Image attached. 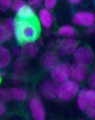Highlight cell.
I'll return each mask as SVG.
<instances>
[{
	"mask_svg": "<svg viewBox=\"0 0 95 120\" xmlns=\"http://www.w3.org/2000/svg\"><path fill=\"white\" fill-rule=\"evenodd\" d=\"M58 34L59 36L66 38H73L77 36V33L75 30L70 25H64L60 27L58 31Z\"/></svg>",
	"mask_w": 95,
	"mask_h": 120,
	"instance_id": "15",
	"label": "cell"
},
{
	"mask_svg": "<svg viewBox=\"0 0 95 120\" xmlns=\"http://www.w3.org/2000/svg\"><path fill=\"white\" fill-rule=\"evenodd\" d=\"M16 20L8 18L0 23V44L9 41L14 34Z\"/></svg>",
	"mask_w": 95,
	"mask_h": 120,
	"instance_id": "5",
	"label": "cell"
},
{
	"mask_svg": "<svg viewBox=\"0 0 95 120\" xmlns=\"http://www.w3.org/2000/svg\"><path fill=\"white\" fill-rule=\"evenodd\" d=\"M5 112V106L4 102L0 101V116H3Z\"/></svg>",
	"mask_w": 95,
	"mask_h": 120,
	"instance_id": "31",
	"label": "cell"
},
{
	"mask_svg": "<svg viewBox=\"0 0 95 120\" xmlns=\"http://www.w3.org/2000/svg\"><path fill=\"white\" fill-rule=\"evenodd\" d=\"M57 1L56 0H45L44 1V6L45 9L51 11L56 6Z\"/></svg>",
	"mask_w": 95,
	"mask_h": 120,
	"instance_id": "25",
	"label": "cell"
},
{
	"mask_svg": "<svg viewBox=\"0 0 95 120\" xmlns=\"http://www.w3.org/2000/svg\"><path fill=\"white\" fill-rule=\"evenodd\" d=\"M86 98L89 106H95V91L94 89H87Z\"/></svg>",
	"mask_w": 95,
	"mask_h": 120,
	"instance_id": "22",
	"label": "cell"
},
{
	"mask_svg": "<svg viewBox=\"0 0 95 120\" xmlns=\"http://www.w3.org/2000/svg\"><path fill=\"white\" fill-rule=\"evenodd\" d=\"M73 59L75 63L87 66L93 63L95 56L93 51L91 48L88 47L82 46L77 48L74 52Z\"/></svg>",
	"mask_w": 95,
	"mask_h": 120,
	"instance_id": "4",
	"label": "cell"
},
{
	"mask_svg": "<svg viewBox=\"0 0 95 120\" xmlns=\"http://www.w3.org/2000/svg\"><path fill=\"white\" fill-rule=\"evenodd\" d=\"M70 69L71 77L78 82L84 81L88 76V69L84 65L75 63L70 66Z\"/></svg>",
	"mask_w": 95,
	"mask_h": 120,
	"instance_id": "9",
	"label": "cell"
},
{
	"mask_svg": "<svg viewBox=\"0 0 95 120\" xmlns=\"http://www.w3.org/2000/svg\"><path fill=\"white\" fill-rule=\"evenodd\" d=\"M59 85L52 80H46L40 86V93L45 98L54 99L58 97Z\"/></svg>",
	"mask_w": 95,
	"mask_h": 120,
	"instance_id": "7",
	"label": "cell"
},
{
	"mask_svg": "<svg viewBox=\"0 0 95 120\" xmlns=\"http://www.w3.org/2000/svg\"><path fill=\"white\" fill-rule=\"evenodd\" d=\"M41 63L46 69L51 70L57 64L59 63L58 55L54 51H47L42 56Z\"/></svg>",
	"mask_w": 95,
	"mask_h": 120,
	"instance_id": "12",
	"label": "cell"
},
{
	"mask_svg": "<svg viewBox=\"0 0 95 120\" xmlns=\"http://www.w3.org/2000/svg\"><path fill=\"white\" fill-rule=\"evenodd\" d=\"M7 9L3 8V7H0V11H1L2 12H6L7 11Z\"/></svg>",
	"mask_w": 95,
	"mask_h": 120,
	"instance_id": "37",
	"label": "cell"
},
{
	"mask_svg": "<svg viewBox=\"0 0 95 120\" xmlns=\"http://www.w3.org/2000/svg\"><path fill=\"white\" fill-rule=\"evenodd\" d=\"M64 64H66V65H67L70 66V63H69V62L68 61H66V62L64 63Z\"/></svg>",
	"mask_w": 95,
	"mask_h": 120,
	"instance_id": "39",
	"label": "cell"
},
{
	"mask_svg": "<svg viewBox=\"0 0 95 120\" xmlns=\"http://www.w3.org/2000/svg\"><path fill=\"white\" fill-rule=\"evenodd\" d=\"M28 98L30 109L33 119L44 120L45 119V111L39 94L37 93H32Z\"/></svg>",
	"mask_w": 95,
	"mask_h": 120,
	"instance_id": "3",
	"label": "cell"
},
{
	"mask_svg": "<svg viewBox=\"0 0 95 120\" xmlns=\"http://www.w3.org/2000/svg\"><path fill=\"white\" fill-rule=\"evenodd\" d=\"M53 17L51 11L45 8L41 9L39 12L40 23L45 29H49L53 26Z\"/></svg>",
	"mask_w": 95,
	"mask_h": 120,
	"instance_id": "13",
	"label": "cell"
},
{
	"mask_svg": "<svg viewBox=\"0 0 95 120\" xmlns=\"http://www.w3.org/2000/svg\"><path fill=\"white\" fill-rule=\"evenodd\" d=\"M12 98L18 101H24L28 97V93L26 90L21 87H15L11 90Z\"/></svg>",
	"mask_w": 95,
	"mask_h": 120,
	"instance_id": "19",
	"label": "cell"
},
{
	"mask_svg": "<svg viewBox=\"0 0 95 120\" xmlns=\"http://www.w3.org/2000/svg\"><path fill=\"white\" fill-rule=\"evenodd\" d=\"M51 71L52 80L58 84L63 83L71 77L70 66L64 63H58Z\"/></svg>",
	"mask_w": 95,
	"mask_h": 120,
	"instance_id": "6",
	"label": "cell"
},
{
	"mask_svg": "<svg viewBox=\"0 0 95 120\" xmlns=\"http://www.w3.org/2000/svg\"><path fill=\"white\" fill-rule=\"evenodd\" d=\"M12 2V0H0V7L8 9L11 7Z\"/></svg>",
	"mask_w": 95,
	"mask_h": 120,
	"instance_id": "27",
	"label": "cell"
},
{
	"mask_svg": "<svg viewBox=\"0 0 95 120\" xmlns=\"http://www.w3.org/2000/svg\"><path fill=\"white\" fill-rule=\"evenodd\" d=\"M28 5L33 9L40 8L43 4V1L42 0H29Z\"/></svg>",
	"mask_w": 95,
	"mask_h": 120,
	"instance_id": "24",
	"label": "cell"
},
{
	"mask_svg": "<svg viewBox=\"0 0 95 120\" xmlns=\"http://www.w3.org/2000/svg\"><path fill=\"white\" fill-rule=\"evenodd\" d=\"M44 34L46 36L50 37L52 35V33L50 31L49 29H45L44 31Z\"/></svg>",
	"mask_w": 95,
	"mask_h": 120,
	"instance_id": "34",
	"label": "cell"
},
{
	"mask_svg": "<svg viewBox=\"0 0 95 120\" xmlns=\"http://www.w3.org/2000/svg\"><path fill=\"white\" fill-rule=\"evenodd\" d=\"M36 15V12L35 9L29 5H27L19 11L17 14V16L20 19L31 20L34 18Z\"/></svg>",
	"mask_w": 95,
	"mask_h": 120,
	"instance_id": "16",
	"label": "cell"
},
{
	"mask_svg": "<svg viewBox=\"0 0 95 120\" xmlns=\"http://www.w3.org/2000/svg\"><path fill=\"white\" fill-rule=\"evenodd\" d=\"M12 98L11 90L6 87L0 88V101L7 102L11 101Z\"/></svg>",
	"mask_w": 95,
	"mask_h": 120,
	"instance_id": "20",
	"label": "cell"
},
{
	"mask_svg": "<svg viewBox=\"0 0 95 120\" xmlns=\"http://www.w3.org/2000/svg\"><path fill=\"white\" fill-rule=\"evenodd\" d=\"M12 68L14 72L27 74L28 63L25 59L19 57L14 62Z\"/></svg>",
	"mask_w": 95,
	"mask_h": 120,
	"instance_id": "18",
	"label": "cell"
},
{
	"mask_svg": "<svg viewBox=\"0 0 95 120\" xmlns=\"http://www.w3.org/2000/svg\"><path fill=\"white\" fill-rule=\"evenodd\" d=\"M78 46V42L75 38H66L60 42L57 51H62L65 55H71L75 52Z\"/></svg>",
	"mask_w": 95,
	"mask_h": 120,
	"instance_id": "11",
	"label": "cell"
},
{
	"mask_svg": "<svg viewBox=\"0 0 95 120\" xmlns=\"http://www.w3.org/2000/svg\"><path fill=\"white\" fill-rule=\"evenodd\" d=\"M61 41V40L60 38H57V39H56V42H57V44H59L60 43V42Z\"/></svg>",
	"mask_w": 95,
	"mask_h": 120,
	"instance_id": "38",
	"label": "cell"
},
{
	"mask_svg": "<svg viewBox=\"0 0 95 120\" xmlns=\"http://www.w3.org/2000/svg\"><path fill=\"white\" fill-rule=\"evenodd\" d=\"M87 89L83 88L79 90L77 97V104L79 109L81 111H85L89 105L86 98V92Z\"/></svg>",
	"mask_w": 95,
	"mask_h": 120,
	"instance_id": "17",
	"label": "cell"
},
{
	"mask_svg": "<svg viewBox=\"0 0 95 120\" xmlns=\"http://www.w3.org/2000/svg\"><path fill=\"white\" fill-rule=\"evenodd\" d=\"M6 73L5 71H1L0 72V77H2V78H4V77H5L6 76Z\"/></svg>",
	"mask_w": 95,
	"mask_h": 120,
	"instance_id": "36",
	"label": "cell"
},
{
	"mask_svg": "<svg viewBox=\"0 0 95 120\" xmlns=\"http://www.w3.org/2000/svg\"><path fill=\"white\" fill-rule=\"evenodd\" d=\"M38 45L39 46H42L43 45H44V40H43V38H42V37H40V38H39L38 39Z\"/></svg>",
	"mask_w": 95,
	"mask_h": 120,
	"instance_id": "35",
	"label": "cell"
},
{
	"mask_svg": "<svg viewBox=\"0 0 95 120\" xmlns=\"http://www.w3.org/2000/svg\"><path fill=\"white\" fill-rule=\"evenodd\" d=\"M86 112L89 118L91 119H95V107L88 106L86 109Z\"/></svg>",
	"mask_w": 95,
	"mask_h": 120,
	"instance_id": "26",
	"label": "cell"
},
{
	"mask_svg": "<svg viewBox=\"0 0 95 120\" xmlns=\"http://www.w3.org/2000/svg\"><path fill=\"white\" fill-rule=\"evenodd\" d=\"M80 90L79 82L69 79L59 86L58 97L62 101H67L77 96Z\"/></svg>",
	"mask_w": 95,
	"mask_h": 120,
	"instance_id": "2",
	"label": "cell"
},
{
	"mask_svg": "<svg viewBox=\"0 0 95 120\" xmlns=\"http://www.w3.org/2000/svg\"><path fill=\"white\" fill-rule=\"evenodd\" d=\"M72 21L74 24L77 26L87 27L94 26L95 22V15L91 12L80 11L74 15Z\"/></svg>",
	"mask_w": 95,
	"mask_h": 120,
	"instance_id": "8",
	"label": "cell"
},
{
	"mask_svg": "<svg viewBox=\"0 0 95 120\" xmlns=\"http://www.w3.org/2000/svg\"><path fill=\"white\" fill-rule=\"evenodd\" d=\"M12 54L6 47L0 45V69L5 68L10 64Z\"/></svg>",
	"mask_w": 95,
	"mask_h": 120,
	"instance_id": "14",
	"label": "cell"
},
{
	"mask_svg": "<svg viewBox=\"0 0 95 120\" xmlns=\"http://www.w3.org/2000/svg\"><path fill=\"white\" fill-rule=\"evenodd\" d=\"M21 50V56L25 59H33L37 56L39 52V46L34 41L24 42L22 44Z\"/></svg>",
	"mask_w": 95,
	"mask_h": 120,
	"instance_id": "10",
	"label": "cell"
},
{
	"mask_svg": "<svg viewBox=\"0 0 95 120\" xmlns=\"http://www.w3.org/2000/svg\"><path fill=\"white\" fill-rule=\"evenodd\" d=\"M95 29L94 26H89L88 27L85 31V33L87 34V35H91L95 33Z\"/></svg>",
	"mask_w": 95,
	"mask_h": 120,
	"instance_id": "32",
	"label": "cell"
},
{
	"mask_svg": "<svg viewBox=\"0 0 95 120\" xmlns=\"http://www.w3.org/2000/svg\"><path fill=\"white\" fill-rule=\"evenodd\" d=\"M89 84L92 89H94L95 86V75L94 74H92L90 76L89 78Z\"/></svg>",
	"mask_w": 95,
	"mask_h": 120,
	"instance_id": "29",
	"label": "cell"
},
{
	"mask_svg": "<svg viewBox=\"0 0 95 120\" xmlns=\"http://www.w3.org/2000/svg\"><path fill=\"white\" fill-rule=\"evenodd\" d=\"M27 74L14 72L12 76V80L15 84H20L26 79Z\"/></svg>",
	"mask_w": 95,
	"mask_h": 120,
	"instance_id": "23",
	"label": "cell"
},
{
	"mask_svg": "<svg viewBox=\"0 0 95 120\" xmlns=\"http://www.w3.org/2000/svg\"><path fill=\"white\" fill-rule=\"evenodd\" d=\"M12 53L15 56H21L20 49L18 48V47H14L12 50Z\"/></svg>",
	"mask_w": 95,
	"mask_h": 120,
	"instance_id": "30",
	"label": "cell"
},
{
	"mask_svg": "<svg viewBox=\"0 0 95 120\" xmlns=\"http://www.w3.org/2000/svg\"><path fill=\"white\" fill-rule=\"evenodd\" d=\"M48 47L51 51H57L58 48V44L54 41H51L48 45Z\"/></svg>",
	"mask_w": 95,
	"mask_h": 120,
	"instance_id": "28",
	"label": "cell"
},
{
	"mask_svg": "<svg viewBox=\"0 0 95 120\" xmlns=\"http://www.w3.org/2000/svg\"><path fill=\"white\" fill-rule=\"evenodd\" d=\"M39 28L36 23L31 20L19 19L15 24L14 35L19 42L34 41L39 35Z\"/></svg>",
	"mask_w": 95,
	"mask_h": 120,
	"instance_id": "1",
	"label": "cell"
},
{
	"mask_svg": "<svg viewBox=\"0 0 95 120\" xmlns=\"http://www.w3.org/2000/svg\"><path fill=\"white\" fill-rule=\"evenodd\" d=\"M68 2L72 5H78L82 3L83 1H82V0H69Z\"/></svg>",
	"mask_w": 95,
	"mask_h": 120,
	"instance_id": "33",
	"label": "cell"
},
{
	"mask_svg": "<svg viewBox=\"0 0 95 120\" xmlns=\"http://www.w3.org/2000/svg\"><path fill=\"white\" fill-rule=\"evenodd\" d=\"M27 5L28 4L26 1L23 0H15L12 2L11 8L12 11L17 14Z\"/></svg>",
	"mask_w": 95,
	"mask_h": 120,
	"instance_id": "21",
	"label": "cell"
}]
</instances>
